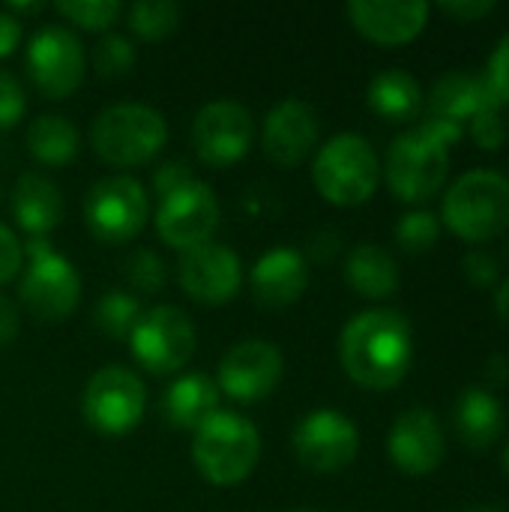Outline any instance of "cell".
Segmentation results:
<instances>
[{
    "label": "cell",
    "mask_w": 509,
    "mask_h": 512,
    "mask_svg": "<svg viewBox=\"0 0 509 512\" xmlns=\"http://www.w3.org/2000/svg\"><path fill=\"white\" fill-rule=\"evenodd\" d=\"M345 375L363 390H393L411 369L414 333L402 312L369 309L354 315L339 336Z\"/></svg>",
    "instance_id": "obj_1"
},
{
    "label": "cell",
    "mask_w": 509,
    "mask_h": 512,
    "mask_svg": "<svg viewBox=\"0 0 509 512\" xmlns=\"http://www.w3.org/2000/svg\"><path fill=\"white\" fill-rule=\"evenodd\" d=\"M261 456V435L252 420L234 411H216L192 438V465L210 486H240Z\"/></svg>",
    "instance_id": "obj_2"
},
{
    "label": "cell",
    "mask_w": 509,
    "mask_h": 512,
    "mask_svg": "<svg viewBox=\"0 0 509 512\" xmlns=\"http://www.w3.org/2000/svg\"><path fill=\"white\" fill-rule=\"evenodd\" d=\"M168 141L165 117L144 102H120L105 108L90 126L93 153L114 168L150 162Z\"/></svg>",
    "instance_id": "obj_3"
},
{
    "label": "cell",
    "mask_w": 509,
    "mask_h": 512,
    "mask_svg": "<svg viewBox=\"0 0 509 512\" xmlns=\"http://www.w3.org/2000/svg\"><path fill=\"white\" fill-rule=\"evenodd\" d=\"M381 180V162L375 147L357 135L342 132L333 135L315 156L312 183L324 201L339 207H357L369 201Z\"/></svg>",
    "instance_id": "obj_4"
},
{
    "label": "cell",
    "mask_w": 509,
    "mask_h": 512,
    "mask_svg": "<svg viewBox=\"0 0 509 512\" xmlns=\"http://www.w3.org/2000/svg\"><path fill=\"white\" fill-rule=\"evenodd\" d=\"M447 228L468 240L486 243L509 228V180L498 171H468L444 195Z\"/></svg>",
    "instance_id": "obj_5"
},
{
    "label": "cell",
    "mask_w": 509,
    "mask_h": 512,
    "mask_svg": "<svg viewBox=\"0 0 509 512\" xmlns=\"http://www.w3.org/2000/svg\"><path fill=\"white\" fill-rule=\"evenodd\" d=\"M24 255H27V267L18 282V297L24 309L45 324L66 321L81 300L78 270L45 237L27 240Z\"/></svg>",
    "instance_id": "obj_6"
},
{
    "label": "cell",
    "mask_w": 509,
    "mask_h": 512,
    "mask_svg": "<svg viewBox=\"0 0 509 512\" xmlns=\"http://www.w3.org/2000/svg\"><path fill=\"white\" fill-rule=\"evenodd\" d=\"M84 420L105 438L129 435L147 411V387L126 366H105L90 375L81 396Z\"/></svg>",
    "instance_id": "obj_7"
},
{
    "label": "cell",
    "mask_w": 509,
    "mask_h": 512,
    "mask_svg": "<svg viewBox=\"0 0 509 512\" xmlns=\"http://www.w3.org/2000/svg\"><path fill=\"white\" fill-rule=\"evenodd\" d=\"M150 219V198L129 174H111L90 186L84 198V222L102 243H126L144 231Z\"/></svg>",
    "instance_id": "obj_8"
},
{
    "label": "cell",
    "mask_w": 509,
    "mask_h": 512,
    "mask_svg": "<svg viewBox=\"0 0 509 512\" xmlns=\"http://www.w3.org/2000/svg\"><path fill=\"white\" fill-rule=\"evenodd\" d=\"M387 183L399 201L417 204L432 198L450 171V150L420 126L402 132L387 150Z\"/></svg>",
    "instance_id": "obj_9"
},
{
    "label": "cell",
    "mask_w": 509,
    "mask_h": 512,
    "mask_svg": "<svg viewBox=\"0 0 509 512\" xmlns=\"http://www.w3.org/2000/svg\"><path fill=\"white\" fill-rule=\"evenodd\" d=\"M27 75L48 99H66L75 93L87 72V54L81 39L63 24L39 27L27 42Z\"/></svg>",
    "instance_id": "obj_10"
},
{
    "label": "cell",
    "mask_w": 509,
    "mask_h": 512,
    "mask_svg": "<svg viewBox=\"0 0 509 512\" xmlns=\"http://www.w3.org/2000/svg\"><path fill=\"white\" fill-rule=\"evenodd\" d=\"M195 324L177 306H156L141 315L129 336L135 360L153 375L180 372L195 354Z\"/></svg>",
    "instance_id": "obj_11"
},
{
    "label": "cell",
    "mask_w": 509,
    "mask_h": 512,
    "mask_svg": "<svg viewBox=\"0 0 509 512\" xmlns=\"http://www.w3.org/2000/svg\"><path fill=\"white\" fill-rule=\"evenodd\" d=\"M291 447H294L297 462L306 471L336 474V471H345L357 459L360 432L354 420H348L345 414L333 408H318L297 423L291 435Z\"/></svg>",
    "instance_id": "obj_12"
},
{
    "label": "cell",
    "mask_w": 509,
    "mask_h": 512,
    "mask_svg": "<svg viewBox=\"0 0 509 512\" xmlns=\"http://www.w3.org/2000/svg\"><path fill=\"white\" fill-rule=\"evenodd\" d=\"M255 138L252 111L234 99L207 102L192 120V144L204 165L210 168H231L237 165Z\"/></svg>",
    "instance_id": "obj_13"
},
{
    "label": "cell",
    "mask_w": 509,
    "mask_h": 512,
    "mask_svg": "<svg viewBox=\"0 0 509 512\" xmlns=\"http://www.w3.org/2000/svg\"><path fill=\"white\" fill-rule=\"evenodd\" d=\"M219 198L204 180H192L183 189L162 198L156 213V231L165 246L189 252L213 237L219 228Z\"/></svg>",
    "instance_id": "obj_14"
},
{
    "label": "cell",
    "mask_w": 509,
    "mask_h": 512,
    "mask_svg": "<svg viewBox=\"0 0 509 512\" xmlns=\"http://www.w3.org/2000/svg\"><path fill=\"white\" fill-rule=\"evenodd\" d=\"M282 372L285 360L273 342L246 339L222 357L216 387L237 402H261L279 387Z\"/></svg>",
    "instance_id": "obj_15"
},
{
    "label": "cell",
    "mask_w": 509,
    "mask_h": 512,
    "mask_svg": "<svg viewBox=\"0 0 509 512\" xmlns=\"http://www.w3.org/2000/svg\"><path fill=\"white\" fill-rule=\"evenodd\" d=\"M177 279H180V288L192 300L219 306V303H228L231 297H237V291L243 285V267H240V258L234 249L207 240L180 255Z\"/></svg>",
    "instance_id": "obj_16"
},
{
    "label": "cell",
    "mask_w": 509,
    "mask_h": 512,
    "mask_svg": "<svg viewBox=\"0 0 509 512\" xmlns=\"http://www.w3.org/2000/svg\"><path fill=\"white\" fill-rule=\"evenodd\" d=\"M318 114L303 99H282L270 108L261 132L264 156L279 168H297L318 144Z\"/></svg>",
    "instance_id": "obj_17"
},
{
    "label": "cell",
    "mask_w": 509,
    "mask_h": 512,
    "mask_svg": "<svg viewBox=\"0 0 509 512\" xmlns=\"http://www.w3.org/2000/svg\"><path fill=\"white\" fill-rule=\"evenodd\" d=\"M387 453L390 462L411 477L432 474L444 462V429L438 417L429 408L405 411L390 429Z\"/></svg>",
    "instance_id": "obj_18"
},
{
    "label": "cell",
    "mask_w": 509,
    "mask_h": 512,
    "mask_svg": "<svg viewBox=\"0 0 509 512\" xmlns=\"http://www.w3.org/2000/svg\"><path fill=\"white\" fill-rule=\"evenodd\" d=\"M348 18L357 33L378 45H405L429 21V3L420 0H351Z\"/></svg>",
    "instance_id": "obj_19"
},
{
    "label": "cell",
    "mask_w": 509,
    "mask_h": 512,
    "mask_svg": "<svg viewBox=\"0 0 509 512\" xmlns=\"http://www.w3.org/2000/svg\"><path fill=\"white\" fill-rule=\"evenodd\" d=\"M306 285H309V261L291 246H276L264 252L249 273V288L255 303L270 312L297 303Z\"/></svg>",
    "instance_id": "obj_20"
},
{
    "label": "cell",
    "mask_w": 509,
    "mask_h": 512,
    "mask_svg": "<svg viewBox=\"0 0 509 512\" xmlns=\"http://www.w3.org/2000/svg\"><path fill=\"white\" fill-rule=\"evenodd\" d=\"M492 108L501 111L504 105L498 102L486 75L465 72V69H453L441 75L426 99V117L450 120L459 126H465V120H474L480 111H492Z\"/></svg>",
    "instance_id": "obj_21"
},
{
    "label": "cell",
    "mask_w": 509,
    "mask_h": 512,
    "mask_svg": "<svg viewBox=\"0 0 509 512\" xmlns=\"http://www.w3.org/2000/svg\"><path fill=\"white\" fill-rule=\"evenodd\" d=\"M63 192L42 174H21L12 189V216L30 237H45L63 222Z\"/></svg>",
    "instance_id": "obj_22"
},
{
    "label": "cell",
    "mask_w": 509,
    "mask_h": 512,
    "mask_svg": "<svg viewBox=\"0 0 509 512\" xmlns=\"http://www.w3.org/2000/svg\"><path fill=\"white\" fill-rule=\"evenodd\" d=\"M216 411H219V387L204 372H189L177 378L162 399L165 420L183 432H198Z\"/></svg>",
    "instance_id": "obj_23"
},
{
    "label": "cell",
    "mask_w": 509,
    "mask_h": 512,
    "mask_svg": "<svg viewBox=\"0 0 509 512\" xmlns=\"http://www.w3.org/2000/svg\"><path fill=\"white\" fill-rule=\"evenodd\" d=\"M504 408L501 402L483 390V387H468L462 390V396L456 399V408H453V426H456V435L465 447L471 450H489L501 432H504Z\"/></svg>",
    "instance_id": "obj_24"
},
{
    "label": "cell",
    "mask_w": 509,
    "mask_h": 512,
    "mask_svg": "<svg viewBox=\"0 0 509 512\" xmlns=\"http://www.w3.org/2000/svg\"><path fill=\"white\" fill-rule=\"evenodd\" d=\"M366 99H369V108L390 123H408L423 111V90L417 78L405 69L378 72L369 81Z\"/></svg>",
    "instance_id": "obj_25"
},
{
    "label": "cell",
    "mask_w": 509,
    "mask_h": 512,
    "mask_svg": "<svg viewBox=\"0 0 509 512\" xmlns=\"http://www.w3.org/2000/svg\"><path fill=\"white\" fill-rule=\"evenodd\" d=\"M345 279L360 297L384 300L393 297L399 288V267L387 249L375 243H360L345 261Z\"/></svg>",
    "instance_id": "obj_26"
},
{
    "label": "cell",
    "mask_w": 509,
    "mask_h": 512,
    "mask_svg": "<svg viewBox=\"0 0 509 512\" xmlns=\"http://www.w3.org/2000/svg\"><path fill=\"white\" fill-rule=\"evenodd\" d=\"M27 150L42 165H69L81 150V135L75 123L63 114H39L27 126Z\"/></svg>",
    "instance_id": "obj_27"
},
{
    "label": "cell",
    "mask_w": 509,
    "mask_h": 512,
    "mask_svg": "<svg viewBox=\"0 0 509 512\" xmlns=\"http://www.w3.org/2000/svg\"><path fill=\"white\" fill-rule=\"evenodd\" d=\"M141 303L126 294V291H108L96 309H93V324L114 342H129L135 324L141 321Z\"/></svg>",
    "instance_id": "obj_28"
},
{
    "label": "cell",
    "mask_w": 509,
    "mask_h": 512,
    "mask_svg": "<svg viewBox=\"0 0 509 512\" xmlns=\"http://www.w3.org/2000/svg\"><path fill=\"white\" fill-rule=\"evenodd\" d=\"M180 24V6L174 0H138L129 9V30L147 42L171 36Z\"/></svg>",
    "instance_id": "obj_29"
},
{
    "label": "cell",
    "mask_w": 509,
    "mask_h": 512,
    "mask_svg": "<svg viewBox=\"0 0 509 512\" xmlns=\"http://www.w3.org/2000/svg\"><path fill=\"white\" fill-rule=\"evenodd\" d=\"M54 9L84 30H105L123 12L117 0H63V3H54Z\"/></svg>",
    "instance_id": "obj_30"
},
{
    "label": "cell",
    "mask_w": 509,
    "mask_h": 512,
    "mask_svg": "<svg viewBox=\"0 0 509 512\" xmlns=\"http://www.w3.org/2000/svg\"><path fill=\"white\" fill-rule=\"evenodd\" d=\"M441 237V222L429 210H414L405 213L396 225V240L405 252H429Z\"/></svg>",
    "instance_id": "obj_31"
},
{
    "label": "cell",
    "mask_w": 509,
    "mask_h": 512,
    "mask_svg": "<svg viewBox=\"0 0 509 512\" xmlns=\"http://www.w3.org/2000/svg\"><path fill=\"white\" fill-rule=\"evenodd\" d=\"M93 69L102 78H120L135 66V45L126 36L108 33L99 39V45L93 48Z\"/></svg>",
    "instance_id": "obj_32"
},
{
    "label": "cell",
    "mask_w": 509,
    "mask_h": 512,
    "mask_svg": "<svg viewBox=\"0 0 509 512\" xmlns=\"http://www.w3.org/2000/svg\"><path fill=\"white\" fill-rule=\"evenodd\" d=\"M123 273H126V279H129L132 288L147 291V294L162 291V288H165V279H168L162 258H159L156 252H150V249L132 252V255L126 258V264H123Z\"/></svg>",
    "instance_id": "obj_33"
},
{
    "label": "cell",
    "mask_w": 509,
    "mask_h": 512,
    "mask_svg": "<svg viewBox=\"0 0 509 512\" xmlns=\"http://www.w3.org/2000/svg\"><path fill=\"white\" fill-rule=\"evenodd\" d=\"M24 108H27V96L21 81L0 69V132L12 129L24 117Z\"/></svg>",
    "instance_id": "obj_34"
},
{
    "label": "cell",
    "mask_w": 509,
    "mask_h": 512,
    "mask_svg": "<svg viewBox=\"0 0 509 512\" xmlns=\"http://www.w3.org/2000/svg\"><path fill=\"white\" fill-rule=\"evenodd\" d=\"M483 75H486L489 87L495 90L498 102H501V105H509V33L498 42V48L492 51L489 66H486Z\"/></svg>",
    "instance_id": "obj_35"
},
{
    "label": "cell",
    "mask_w": 509,
    "mask_h": 512,
    "mask_svg": "<svg viewBox=\"0 0 509 512\" xmlns=\"http://www.w3.org/2000/svg\"><path fill=\"white\" fill-rule=\"evenodd\" d=\"M471 135H474V141H477L483 150H498V147L504 144V138H507L501 111H498V108L480 111V114L471 120Z\"/></svg>",
    "instance_id": "obj_36"
},
{
    "label": "cell",
    "mask_w": 509,
    "mask_h": 512,
    "mask_svg": "<svg viewBox=\"0 0 509 512\" xmlns=\"http://www.w3.org/2000/svg\"><path fill=\"white\" fill-rule=\"evenodd\" d=\"M462 273L474 288H492L498 282L501 267H498L495 255H489V252H468L462 258Z\"/></svg>",
    "instance_id": "obj_37"
},
{
    "label": "cell",
    "mask_w": 509,
    "mask_h": 512,
    "mask_svg": "<svg viewBox=\"0 0 509 512\" xmlns=\"http://www.w3.org/2000/svg\"><path fill=\"white\" fill-rule=\"evenodd\" d=\"M24 267V246L18 243V237L0 225V285L12 282Z\"/></svg>",
    "instance_id": "obj_38"
},
{
    "label": "cell",
    "mask_w": 509,
    "mask_h": 512,
    "mask_svg": "<svg viewBox=\"0 0 509 512\" xmlns=\"http://www.w3.org/2000/svg\"><path fill=\"white\" fill-rule=\"evenodd\" d=\"M195 177H192V171H189V165L183 162V159H174V162H165L159 171H156V177H153V189H156V195L159 198H168L171 192H177V189H183L186 183H192Z\"/></svg>",
    "instance_id": "obj_39"
},
{
    "label": "cell",
    "mask_w": 509,
    "mask_h": 512,
    "mask_svg": "<svg viewBox=\"0 0 509 512\" xmlns=\"http://www.w3.org/2000/svg\"><path fill=\"white\" fill-rule=\"evenodd\" d=\"M441 12L462 18V21H477L495 12V3L492 0H453V3H441Z\"/></svg>",
    "instance_id": "obj_40"
},
{
    "label": "cell",
    "mask_w": 509,
    "mask_h": 512,
    "mask_svg": "<svg viewBox=\"0 0 509 512\" xmlns=\"http://www.w3.org/2000/svg\"><path fill=\"white\" fill-rule=\"evenodd\" d=\"M21 318H18V306L0 294V348H6L15 336H18Z\"/></svg>",
    "instance_id": "obj_41"
},
{
    "label": "cell",
    "mask_w": 509,
    "mask_h": 512,
    "mask_svg": "<svg viewBox=\"0 0 509 512\" xmlns=\"http://www.w3.org/2000/svg\"><path fill=\"white\" fill-rule=\"evenodd\" d=\"M21 42V21L0 9V57H9Z\"/></svg>",
    "instance_id": "obj_42"
},
{
    "label": "cell",
    "mask_w": 509,
    "mask_h": 512,
    "mask_svg": "<svg viewBox=\"0 0 509 512\" xmlns=\"http://www.w3.org/2000/svg\"><path fill=\"white\" fill-rule=\"evenodd\" d=\"M486 378H489V381H495V387H501V384L507 381L509 366H507V357H504V354H495V357H489Z\"/></svg>",
    "instance_id": "obj_43"
},
{
    "label": "cell",
    "mask_w": 509,
    "mask_h": 512,
    "mask_svg": "<svg viewBox=\"0 0 509 512\" xmlns=\"http://www.w3.org/2000/svg\"><path fill=\"white\" fill-rule=\"evenodd\" d=\"M495 312H498V318L509 327V279L498 288V294H495Z\"/></svg>",
    "instance_id": "obj_44"
},
{
    "label": "cell",
    "mask_w": 509,
    "mask_h": 512,
    "mask_svg": "<svg viewBox=\"0 0 509 512\" xmlns=\"http://www.w3.org/2000/svg\"><path fill=\"white\" fill-rule=\"evenodd\" d=\"M3 9H6L9 15H15V12H27V15H30V12H42L45 3H9V6H3Z\"/></svg>",
    "instance_id": "obj_45"
},
{
    "label": "cell",
    "mask_w": 509,
    "mask_h": 512,
    "mask_svg": "<svg viewBox=\"0 0 509 512\" xmlns=\"http://www.w3.org/2000/svg\"><path fill=\"white\" fill-rule=\"evenodd\" d=\"M462 512H509L504 507H498V504H480V507H468V510Z\"/></svg>",
    "instance_id": "obj_46"
},
{
    "label": "cell",
    "mask_w": 509,
    "mask_h": 512,
    "mask_svg": "<svg viewBox=\"0 0 509 512\" xmlns=\"http://www.w3.org/2000/svg\"><path fill=\"white\" fill-rule=\"evenodd\" d=\"M501 459H504V471L509 474V441H507V447H504V456H501Z\"/></svg>",
    "instance_id": "obj_47"
},
{
    "label": "cell",
    "mask_w": 509,
    "mask_h": 512,
    "mask_svg": "<svg viewBox=\"0 0 509 512\" xmlns=\"http://www.w3.org/2000/svg\"><path fill=\"white\" fill-rule=\"evenodd\" d=\"M285 512H315V510H285Z\"/></svg>",
    "instance_id": "obj_48"
},
{
    "label": "cell",
    "mask_w": 509,
    "mask_h": 512,
    "mask_svg": "<svg viewBox=\"0 0 509 512\" xmlns=\"http://www.w3.org/2000/svg\"><path fill=\"white\" fill-rule=\"evenodd\" d=\"M507 255H509V249H507Z\"/></svg>",
    "instance_id": "obj_49"
},
{
    "label": "cell",
    "mask_w": 509,
    "mask_h": 512,
    "mask_svg": "<svg viewBox=\"0 0 509 512\" xmlns=\"http://www.w3.org/2000/svg\"><path fill=\"white\" fill-rule=\"evenodd\" d=\"M0 192H3V189H0Z\"/></svg>",
    "instance_id": "obj_50"
}]
</instances>
